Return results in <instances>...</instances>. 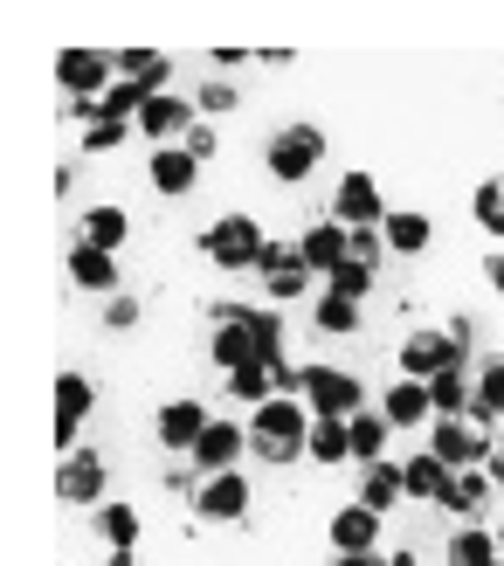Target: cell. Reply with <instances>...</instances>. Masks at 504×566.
<instances>
[{"instance_id":"1","label":"cell","mask_w":504,"mask_h":566,"mask_svg":"<svg viewBox=\"0 0 504 566\" xmlns=\"http://www.w3.org/2000/svg\"><path fill=\"white\" fill-rule=\"evenodd\" d=\"M312 408L291 401V394H276V401L249 408V457L256 463H304L312 457Z\"/></svg>"},{"instance_id":"2","label":"cell","mask_w":504,"mask_h":566,"mask_svg":"<svg viewBox=\"0 0 504 566\" xmlns=\"http://www.w3.org/2000/svg\"><path fill=\"white\" fill-rule=\"evenodd\" d=\"M318 159H325V132L312 125V118H297V125H284L270 138V153H263V166H270V180H284V187H297V180H312L318 174Z\"/></svg>"},{"instance_id":"3","label":"cell","mask_w":504,"mask_h":566,"mask_svg":"<svg viewBox=\"0 0 504 566\" xmlns=\"http://www.w3.org/2000/svg\"><path fill=\"white\" fill-rule=\"evenodd\" d=\"M297 394L312 401L318 421H353L359 408H367V387H359L353 374H339V366H304V374H297Z\"/></svg>"},{"instance_id":"4","label":"cell","mask_w":504,"mask_h":566,"mask_svg":"<svg viewBox=\"0 0 504 566\" xmlns=\"http://www.w3.org/2000/svg\"><path fill=\"white\" fill-rule=\"evenodd\" d=\"M491 449H497V429H491V421L456 415V421H435V429H429V457H442L450 470H484Z\"/></svg>"},{"instance_id":"5","label":"cell","mask_w":504,"mask_h":566,"mask_svg":"<svg viewBox=\"0 0 504 566\" xmlns=\"http://www.w3.org/2000/svg\"><path fill=\"white\" fill-rule=\"evenodd\" d=\"M263 229H256V214H221L214 229L201 235V256L214 263V270H256V256H263Z\"/></svg>"},{"instance_id":"6","label":"cell","mask_w":504,"mask_h":566,"mask_svg":"<svg viewBox=\"0 0 504 566\" xmlns=\"http://www.w3.org/2000/svg\"><path fill=\"white\" fill-rule=\"evenodd\" d=\"M55 83H63L76 104H97L111 83H118V55H104V49H63V55H55Z\"/></svg>"},{"instance_id":"7","label":"cell","mask_w":504,"mask_h":566,"mask_svg":"<svg viewBox=\"0 0 504 566\" xmlns=\"http://www.w3.org/2000/svg\"><path fill=\"white\" fill-rule=\"evenodd\" d=\"M456 366H470V346L450 338V325H442V332H414L401 346V380H435V374H456Z\"/></svg>"},{"instance_id":"8","label":"cell","mask_w":504,"mask_h":566,"mask_svg":"<svg viewBox=\"0 0 504 566\" xmlns=\"http://www.w3.org/2000/svg\"><path fill=\"white\" fill-rule=\"evenodd\" d=\"M256 276H263V297L270 304H291V297H304L312 291V270H304V256H297V242H263V256H256Z\"/></svg>"},{"instance_id":"9","label":"cell","mask_w":504,"mask_h":566,"mask_svg":"<svg viewBox=\"0 0 504 566\" xmlns=\"http://www.w3.org/2000/svg\"><path fill=\"white\" fill-rule=\"evenodd\" d=\"M387 214H395V208L380 201L374 174H346L339 187H332V221H339V229H380Z\"/></svg>"},{"instance_id":"10","label":"cell","mask_w":504,"mask_h":566,"mask_svg":"<svg viewBox=\"0 0 504 566\" xmlns=\"http://www.w3.org/2000/svg\"><path fill=\"white\" fill-rule=\"evenodd\" d=\"M55 497L76 504V512H97V504H111V497H104V457H97V449H76V457L55 463Z\"/></svg>"},{"instance_id":"11","label":"cell","mask_w":504,"mask_h":566,"mask_svg":"<svg viewBox=\"0 0 504 566\" xmlns=\"http://www.w3.org/2000/svg\"><path fill=\"white\" fill-rule=\"evenodd\" d=\"M242 457H249V421H221V415H214V421H208V436L193 442V457H187V463L201 470V476H221V470H235Z\"/></svg>"},{"instance_id":"12","label":"cell","mask_w":504,"mask_h":566,"mask_svg":"<svg viewBox=\"0 0 504 566\" xmlns=\"http://www.w3.org/2000/svg\"><path fill=\"white\" fill-rule=\"evenodd\" d=\"M193 512L208 525H235L249 512V476L242 470H221V476H201V491H193Z\"/></svg>"},{"instance_id":"13","label":"cell","mask_w":504,"mask_h":566,"mask_svg":"<svg viewBox=\"0 0 504 566\" xmlns=\"http://www.w3.org/2000/svg\"><path fill=\"white\" fill-rule=\"evenodd\" d=\"M208 408L201 401H166L159 415H153V436H159V449H174V457H193V442L208 436Z\"/></svg>"},{"instance_id":"14","label":"cell","mask_w":504,"mask_h":566,"mask_svg":"<svg viewBox=\"0 0 504 566\" xmlns=\"http://www.w3.org/2000/svg\"><path fill=\"white\" fill-rule=\"evenodd\" d=\"M91 401H97V387L83 374H55V449H63V457H76V429H83V415H91Z\"/></svg>"},{"instance_id":"15","label":"cell","mask_w":504,"mask_h":566,"mask_svg":"<svg viewBox=\"0 0 504 566\" xmlns=\"http://www.w3.org/2000/svg\"><path fill=\"white\" fill-rule=\"evenodd\" d=\"M297 256H304V270H312V276H332V270L353 256V229H339V221L325 214V221H312V229L297 235Z\"/></svg>"},{"instance_id":"16","label":"cell","mask_w":504,"mask_h":566,"mask_svg":"<svg viewBox=\"0 0 504 566\" xmlns=\"http://www.w3.org/2000/svg\"><path fill=\"white\" fill-rule=\"evenodd\" d=\"M208 353H214L221 374H235V366H256V338H249V325H242V311H235V304H221V311H214V338H208Z\"/></svg>"},{"instance_id":"17","label":"cell","mask_w":504,"mask_h":566,"mask_svg":"<svg viewBox=\"0 0 504 566\" xmlns=\"http://www.w3.org/2000/svg\"><path fill=\"white\" fill-rule=\"evenodd\" d=\"M193 125H201V104H187V97H146V111H138V132L146 138H187Z\"/></svg>"},{"instance_id":"18","label":"cell","mask_w":504,"mask_h":566,"mask_svg":"<svg viewBox=\"0 0 504 566\" xmlns=\"http://www.w3.org/2000/svg\"><path fill=\"white\" fill-rule=\"evenodd\" d=\"M146 180H153V193L180 201V193H193V180H201V159H187L180 146H159V153L146 159Z\"/></svg>"},{"instance_id":"19","label":"cell","mask_w":504,"mask_h":566,"mask_svg":"<svg viewBox=\"0 0 504 566\" xmlns=\"http://www.w3.org/2000/svg\"><path fill=\"white\" fill-rule=\"evenodd\" d=\"M380 415H387V429H422V421L435 415L429 380H395V387L380 394Z\"/></svg>"},{"instance_id":"20","label":"cell","mask_w":504,"mask_h":566,"mask_svg":"<svg viewBox=\"0 0 504 566\" xmlns=\"http://www.w3.org/2000/svg\"><path fill=\"white\" fill-rule=\"evenodd\" d=\"M332 546L339 553H380V512H367V504H346V512H332Z\"/></svg>"},{"instance_id":"21","label":"cell","mask_w":504,"mask_h":566,"mask_svg":"<svg viewBox=\"0 0 504 566\" xmlns=\"http://www.w3.org/2000/svg\"><path fill=\"white\" fill-rule=\"evenodd\" d=\"M380 235H387V256H422V249L435 242V221L422 208H395L380 221Z\"/></svg>"},{"instance_id":"22","label":"cell","mask_w":504,"mask_h":566,"mask_svg":"<svg viewBox=\"0 0 504 566\" xmlns=\"http://www.w3.org/2000/svg\"><path fill=\"white\" fill-rule=\"evenodd\" d=\"M70 118L83 125V153H118L125 138L138 132V125H125V118H104V104H76V97H70Z\"/></svg>"},{"instance_id":"23","label":"cell","mask_w":504,"mask_h":566,"mask_svg":"<svg viewBox=\"0 0 504 566\" xmlns=\"http://www.w3.org/2000/svg\"><path fill=\"white\" fill-rule=\"evenodd\" d=\"M491 470H456V484H450V497H442V512H456L463 525H484V512H491Z\"/></svg>"},{"instance_id":"24","label":"cell","mask_w":504,"mask_h":566,"mask_svg":"<svg viewBox=\"0 0 504 566\" xmlns=\"http://www.w3.org/2000/svg\"><path fill=\"white\" fill-rule=\"evenodd\" d=\"M70 283L76 291H111L118 297V256H104L91 242H70Z\"/></svg>"},{"instance_id":"25","label":"cell","mask_w":504,"mask_h":566,"mask_svg":"<svg viewBox=\"0 0 504 566\" xmlns=\"http://www.w3.org/2000/svg\"><path fill=\"white\" fill-rule=\"evenodd\" d=\"M408 497V484H401V463H359V504L367 512H395V504Z\"/></svg>"},{"instance_id":"26","label":"cell","mask_w":504,"mask_h":566,"mask_svg":"<svg viewBox=\"0 0 504 566\" xmlns=\"http://www.w3.org/2000/svg\"><path fill=\"white\" fill-rule=\"evenodd\" d=\"M125 235H132V214H125L118 201H104V208H91V214H83V229H76V242H91V249H104V256H118V249H125Z\"/></svg>"},{"instance_id":"27","label":"cell","mask_w":504,"mask_h":566,"mask_svg":"<svg viewBox=\"0 0 504 566\" xmlns=\"http://www.w3.org/2000/svg\"><path fill=\"white\" fill-rule=\"evenodd\" d=\"M429 401H435V421H456L477 408V374L470 366H456V374H435L429 380Z\"/></svg>"},{"instance_id":"28","label":"cell","mask_w":504,"mask_h":566,"mask_svg":"<svg viewBox=\"0 0 504 566\" xmlns=\"http://www.w3.org/2000/svg\"><path fill=\"white\" fill-rule=\"evenodd\" d=\"M401 484H408V497H429V504H442V497H450V484H456V470L422 449V457H408V463H401Z\"/></svg>"},{"instance_id":"29","label":"cell","mask_w":504,"mask_h":566,"mask_svg":"<svg viewBox=\"0 0 504 566\" xmlns=\"http://www.w3.org/2000/svg\"><path fill=\"white\" fill-rule=\"evenodd\" d=\"M442 553H450V566H504V553H497V532H491V525H456Z\"/></svg>"},{"instance_id":"30","label":"cell","mask_w":504,"mask_h":566,"mask_svg":"<svg viewBox=\"0 0 504 566\" xmlns=\"http://www.w3.org/2000/svg\"><path fill=\"white\" fill-rule=\"evenodd\" d=\"M118 76L138 83L146 97H166V76H174V63H166V49H125V55H118Z\"/></svg>"},{"instance_id":"31","label":"cell","mask_w":504,"mask_h":566,"mask_svg":"<svg viewBox=\"0 0 504 566\" xmlns=\"http://www.w3.org/2000/svg\"><path fill=\"white\" fill-rule=\"evenodd\" d=\"M91 525H97V539H104L111 553H118V546H138V532H146V518H138L132 504H118V497H111V504H97V512H91Z\"/></svg>"},{"instance_id":"32","label":"cell","mask_w":504,"mask_h":566,"mask_svg":"<svg viewBox=\"0 0 504 566\" xmlns=\"http://www.w3.org/2000/svg\"><path fill=\"white\" fill-rule=\"evenodd\" d=\"M387 415L380 408H359L353 421H346V442H353V463H380V449H387Z\"/></svg>"},{"instance_id":"33","label":"cell","mask_w":504,"mask_h":566,"mask_svg":"<svg viewBox=\"0 0 504 566\" xmlns=\"http://www.w3.org/2000/svg\"><path fill=\"white\" fill-rule=\"evenodd\" d=\"M276 394H284V387H276V366H235V374H229V401H249V408H263V401H276Z\"/></svg>"},{"instance_id":"34","label":"cell","mask_w":504,"mask_h":566,"mask_svg":"<svg viewBox=\"0 0 504 566\" xmlns=\"http://www.w3.org/2000/svg\"><path fill=\"white\" fill-rule=\"evenodd\" d=\"M497 415H504V359H484L477 366V408H470V421H491V429H497Z\"/></svg>"},{"instance_id":"35","label":"cell","mask_w":504,"mask_h":566,"mask_svg":"<svg viewBox=\"0 0 504 566\" xmlns=\"http://www.w3.org/2000/svg\"><path fill=\"white\" fill-rule=\"evenodd\" d=\"M470 214H477L484 235H504V174H497V180H477V193H470Z\"/></svg>"},{"instance_id":"36","label":"cell","mask_w":504,"mask_h":566,"mask_svg":"<svg viewBox=\"0 0 504 566\" xmlns=\"http://www.w3.org/2000/svg\"><path fill=\"white\" fill-rule=\"evenodd\" d=\"M374 276H380V270H367V263H353V256H346L339 270L325 276V291H332V297H353V304H367V291H374Z\"/></svg>"},{"instance_id":"37","label":"cell","mask_w":504,"mask_h":566,"mask_svg":"<svg viewBox=\"0 0 504 566\" xmlns=\"http://www.w3.org/2000/svg\"><path fill=\"white\" fill-rule=\"evenodd\" d=\"M312 463H353L346 421H312Z\"/></svg>"},{"instance_id":"38","label":"cell","mask_w":504,"mask_h":566,"mask_svg":"<svg viewBox=\"0 0 504 566\" xmlns=\"http://www.w3.org/2000/svg\"><path fill=\"white\" fill-rule=\"evenodd\" d=\"M312 325H318V332H359V304H353V297H332V291H325V297L312 304Z\"/></svg>"},{"instance_id":"39","label":"cell","mask_w":504,"mask_h":566,"mask_svg":"<svg viewBox=\"0 0 504 566\" xmlns=\"http://www.w3.org/2000/svg\"><path fill=\"white\" fill-rule=\"evenodd\" d=\"M353 263L380 270V263H387V235H380V229H353Z\"/></svg>"},{"instance_id":"40","label":"cell","mask_w":504,"mask_h":566,"mask_svg":"<svg viewBox=\"0 0 504 566\" xmlns=\"http://www.w3.org/2000/svg\"><path fill=\"white\" fill-rule=\"evenodd\" d=\"M104 325H111V332H125V325H138V297H132V291H118V297H104Z\"/></svg>"},{"instance_id":"41","label":"cell","mask_w":504,"mask_h":566,"mask_svg":"<svg viewBox=\"0 0 504 566\" xmlns=\"http://www.w3.org/2000/svg\"><path fill=\"white\" fill-rule=\"evenodd\" d=\"M214 146H221V138H214V125H193V132L180 138V153H187V159H201V166L214 159Z\"/></svg>"},{"instance_id":"42","label":"cell","mask_w":504,"mask_h":566,"mask_svg":"<svg viewBox=\"0 0 504 566\" xmlns=\"http://www.w3.org/2000/svg\"><path fill=\"white\" fill-rule=\"evenodd\" d=\"M229 104H235L229 83H201V111H229Z\"/></svg>"},{"instance_id":"43","label":"cell","mask_w":504,"mask_h":566,"mask_svg":"<svg viewBox=\"0 0 504 566\" xmlns=\"http://www.w3.org/2000/svg\"><path fill=\"white\" fill-rule=\"evenodd\" d=\"M484 470H491V484L504 491V429H497V449H491V463H484Z\"/></svg>"},{"instance_id":"44","label":"cell","mask_w":504,"mask_h":566,"mask_svg":"<svg viewBox=\"0 0 504 566\" xmlns=\"http://www.w3.org/2000/svg\"><path fill=\"white\" fill-rule=\"evenodd\" d=\"M484 276H491V291H497V297H504V249H497V256H491V263H484Z\"/></svg>"},{"instance_id":"45","label":"cell","mask_w":504,"mask_h":566,"mask_svg":"<svg viewBox=\"0 0 504 566\" xmlns=\"http://www.w3.org/2000/svg\"><path fill=\"white\" fill-rule=\"evenodd\" d=\"M339 566H387L380 553H339Z\"/></svg>"},{"instance_id":"46","label":"cell","mask_w":504,"mask_h":566,"mask_svg":"<svg viewBox=\"0 0 504 566\" xmlns=\"http://www.w3.org/2000/svg\"><path fill=\"white\" fill-rule=\"evenodd\" d=\"M497 553H504V532H497Z\"/></svg>"}]
</instances>
